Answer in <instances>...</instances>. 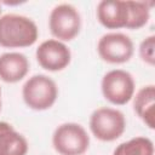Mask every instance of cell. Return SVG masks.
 <instances>
[{
	"label": "cell",
	"mask_w": 155,
	"mask_h": 155,
	"mask_svg": "<svg viewBox=\"0 0 155 155\" xmlns=\"http://www.w3.org/2000/svg\"><path fill=\"white\" fill-rule=\"evenodd\" d=\"M39 30L29 17L7 13L0 17V46L6 48H21L34 45Z\"/></svg>",
	"instance_id": "obj_1"
},
{
	"label": "cell",
	"mask_w": 155,
	"mask_h": 155,
	"mask_svg": "<svg viewBox=\"0 0 155 155\" xmlns=\"http://www.w3.org/2000/svg\"><path fill=\"white\" fill-rule=\"evenodd\" d=\"M22 97L30 109L46 110L56 103L58 88L51 78L44 74H36L29 78L23 85Z\"/></svg>",
	"instance_id": "obj_2"
},
{
	"label": "cell",
	"mask_w": 155,
	"mask_h": 155,
	"mask_svg": "<svg viewBox=\"0 0 155 155\" xmlns=\"http://www.w3.org/2000/svg\"><path fill=\"white\" fill-rule=\"evenodd\" d=\"M126 128L125 115L114 108H98L90 116V130L102 142H113L122 136Z\"/></svg>",
	"instance_id": "obj_3"
},
{
	"label": "cell",
	"mask_w": 155,
	"mask_h": 155,
	"mask_svg": "<svg viewBox=\"0 0 155 155\" xmlns=\"http://www.w3.org/2000/svg\"><path fill=\"white\" fill-rule=\"evenodd\" d=\"M52 145L59 155H84L90 147V136L81 125L65 122L54 130Z\"/></svg>",
	"instance_id": "obj_4"
},
{
	"label": "cell",
	"mask_w": 155,
	"mask_h": 155,
	"mask_svg": "<svg viewBox=\"0 0 155 155\" xmlns=\"http://www.w3.org/2000/svg\"><path fill=\"white\" fill-rule=\"evenodd\" d=\"M101 90L103 97L115 105L127 104L134 96L136 84L133 76L122 69H113L104 74Z\"/></svg>",
	"instance_id": "obj_5"
},
{
	"label": "cell",
	"mask_w": 155,
	"mask_h": 155,
	"mask_svg": "<svg viewBox=\"0 0 155 155\" xmlns=\"http://www.w3.org/2000/svg\"><path fill=\"white\" fill-rule=\"evenodd\" d=\"M48 28L58 41H71L81 29V17L79 11L70 4H59L50 13Z\"/></svg>",
	"instance_id": "obj_6"
},
{
	"label": "cell",
	"mask_w": 155,
	"mask_h": 155,
	"mask_svg": "<svg viewBox=\"0 0 155 155\" xmlns=\"http://www.w3.org/2000/svg\"><path fill=\"white\" fill-rule=\"evenodd\" d=\"M134 46L130 36L122 33L104 34L98 44L97 52L99 57L111 64H121L128 62L133 56Z\"/></svg>",
	"instance_id": "obj_7"
},
{
	"label": "cell",
	"mask_w": 155,
	"mask_h": 155,
	"mask_svg": "<svg viewBox=\"0 0 155 155\" xmlns=\"http://www.w3.org/2000/svg\"><path fill=\"white\" fill-rule=\"evenodd\" d=\"M35 56L39 65L48 71L63 70L71 61V52L69 47L56 39H48L41 42L36 48Z\"/></svg>",
	"instance_id": "obj_8"
},
{
	"label": "cell",
	"mask_w": 155,
	"mask_h": 155,
	"mask_svg": "<svg viewBox=\"0 0 155 155\" xmlns=\"http://www.w3.org/2000/svg\"><path fill=\"white\" fill-rule=\"evenodd\" d=\"M97 19L107 29L126 28L128 21L127 1L103 0L97 6Z\"/></svg>",
	"instance_id": "obj_9"
},
{
	"label": "cell",
	"mask_w": 155,
	"mask_h": 155,
	"mask_svg": "<svg viewBox=\"0 0 155 155\" xmlns=\"http://www.w3.org/2000/svg\"><path fill=\"white\" fill-rule=\"evenodd\" d=\"M29 71L28 58L19 52H6L0 54V80L15 84L25 78Z\"/></svg>",
	"instance_id": "obj_10"
},
{
	"label": "cell",
	"mask_w": 155,
	"mask_h": 155,
	"mask_svg": "<svg viewBox=\"0 0 155 155\" xmlns=\"http://www.w3.org/2000/svg\"><path fill=\"white\" fill-rule=\"evenodd\" d=\"M133 109L138 117L149 127H155V86L147 85L133 96Z\"/></svg>",
	"instance_id": "obj_11"
},
{
	"label": "cell",
	"mask_w": 155,
	"mask_h": 155,
	"mask_svg": "<svg viewBox=\"0 0 155 155\" xmlns=\"http://www.w3.org/2000/svg\"><path fill=\"white\" fill-rule=\"evenodd\" d=\"M28 142L12 125L0 121V155H27Z\"/></svg>",
	"instance_id": "obj_12"
},
{
	"label": "cell",
	"mask_w": 155,
	"mask_h": 155,
	"mask_svg": "<svg viewBox=\"0 0 155 155\" xmlns=\"http://www.w3.org/2000/svg\"><path fill=\"white\" fill-rule=\"evenodd\" d=\"M113 155H154V143L147 137H134L119 144Z\"/></svg>",
	"instance_id": "obj_13"
},
{
	"label": "cell",
	"mask_w": 155,
	"mask_h": 155,
	"mask_svg": "<svg viewBox=\"0 0 155 155\" xmlns=\"http://www.w3.org/2000/svg\"><path fill=\"white\" fill-rule=\"evenodd\" d=\"M128 8V21L127 29H140L144 27L150 17V7L148 2L143 1H127Z\"/></svg>",
	"instance_id": "obj_14"
},
{
	"label": "cell",
	"mask_w": 155,
	"mask_h": 155,
	"mask_svg": "<svg viewBox=\"0 0 155 155\" xmlns=\"http://www.w3.org/2000/svg\"><path fill=\"white\" fill-rule=\"evenodd\" d=\"M139 57L148 65L155 64V36H147L139 45Z\"/></svg>",
	"instance_id": "obj_15"
},
{
	"label": "cell",
	"mask_w": 155,
	"mask_h": 155,
	"mask_svg": "<svg viewBox=\"0 0 155 155\" xmlns=\"http://www.w3.org/2000/svg\"><path fill=\"white\" fill-rule=\"evenodd\" d=\"M0 110H1V87H0Z\"/></svg>",
	"instance_id": "obj_16"
},
{
	"label": "cell",
	"mask_w": 155,
	"mask_h": 155,
	"mask_svg": "<svg viewBox=\"0 0 155 155\" xmlns=\"http://www.w3.org/2000/svg\"><path fill=\"white\" fill-rule=\"evenodd\" d=\"M1 11H2V8H1V5H0V15H1Z\"/></svg>",
	"instance_id": "obj_17"
}]
</instances>
